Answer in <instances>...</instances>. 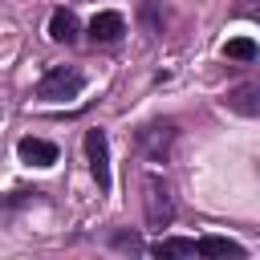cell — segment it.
Listing matches in <instances>:
<instances>
[{"instance_id":"obj_1","label":"cell","mask_w":260,"mask_h":260,"mask_svg":"<svg viewBox=\"0 0 260 260\" xmlns=\"http://www.w3.org/2000/svg\"><path fill=\"white\" fill-rule=\"evenodd\" d=\"M142 203H146V223H150V228H167V223L175 219L171 187H167L158 175H146V179H142Z\"/></svg>"},{"instance_id":"obj_2","label":"cell","mask_w":260,"mask_h":260,"mask_svg":"<svg viewBox=\"0 0 260 260\" xmlns=\"http://www.w3.org/2000/svg\"><path fill=\"white\" fill-rule=\"evenodd\" d=\"M81 73L77 69H65V65H53L41 81H37V98L41 102H65V98H77L81 93Z\"/></svg>"},{"instance_id":"obj_3","label":"cell","mask_w":260,"mask_h":260,"mask_svg":"<svg viewBox=\"0 0 260 260\" xmlns=\"http://www.w3.org/2000/svg\"><path fill=\"white\" fill-rule=\"evenodd\" d=\"M85 158H89V171L98 179V191H110V142H106V130H85Z\"/></svg>"},{"instance_id":"obj_4","label":"cell","mask_w":260,"mask_h":260,"mask_svg":"<svg viewBox=\"0 0 260 260\" xmlns=\"http://www.w3.org/2000/svg\"><path fill=\"white\" fill-rule=\"evenodd\" d=\"M171 142H175V122H146V126L138 130V146H142V154L154 158V162H162V158L171 154Z\"/></svg>"},{"instance_id":"obj_5","label":"cell","mask_w":260,"mask_h":260,"mask_svg":"<svg viewBox=\"0 0 260 260\" xmlns=\"http://www.w3.org/2000/svg\"><path fill=\"white\" fill-rule=\"evenodd\" d=\"M16 154H20V162H28V167H53L57 162V146L49 142V138H20L16 142Z\"/></svg>"},{"instance_id":"obj_6","label":"cell","mask_w":260,"mask_h":260,"mask_svg":"<svg viewBox=\"0 0 260 260\" xmlns=\"http://www.w3.org/2000/svg\"><path fill=\"white\" fill-rule=\"evenodd\" d=\"M122 32H126V20H122V12H114V8H106V12H98V16L89 20V37L102 41V45L118 41Z\"/></svg>"},{"instance_id":"obj_7","label":"cell","mask_w":260,"mask_h":260,"mask_svg":"<svg viewBox=\"0 0 260 260\" xmlns=\"http://www.w3.org/2000/svg\"><path fill=\"white\" fill-rule=\"evenodd\" d=\"M195 256H232V260H244V248L236 240H223V236H203V240H195Z\"/></svg>"},{"instance_id":"obj_8","label":"cell","mask_w":260,"mask_h":260,"mask_svg":"<svg viewBox=\"0 0 260 260\" xmlns=\"http://www.w3.org/2000/svg\"><path fill=\"white\" fill-rule=\"evenodd\" d=\"M49 37H53L57 45H73V41H77V16H73L69 8H57L53 20H49Z\"/></svg>"},{"instance_id":"obj_9","label":"cell","mask_w":260,"mask_h":260,"mask_svg":"<svg viewBox=\"0 0 260 260\" xmlns=\"http://www.w3.org/2000/svg\"><path fill=\"white\" fill-rule=\"evenodd\" d=\"M228 106H232V110H240V114H248V118H256V114H260V102H256V85H240V89H232Z\"/></svg>"},{"instance_id":"obj_10","label":"cell","mask_w":260,"mask_h":260,"mask_svg":"<svg viewBox=\"0 0 260 260\" xmlns=\"http://www.w3.org/2000/svg\"><path fill=\"white\" fill-rule=\"evenodd\" d=\"M256 53H260V49H256V41H252V37H232V41L223 45V57L244 61V65H248V61H256Z\"/></svg>"},{"instance_id":"obj_11","label":"cell","mask_w":260,"mask_h":260,"mask_svg":"<svg viewBox=\"0 0 260 260\" xmlns=\"http://www.w3.org/2000/svg\"><path fill=\"white\" fill-rule=\"evenodd\" d=\"M150 252L154 256H195V240H158Z\"/></svg>"},{"instance_id":"obj_12","label":"cell","mask_w":260,"mask_h":260,"mask_svg":"<svg viewBox=\"0 0 260 260\" xmlns=\"http://www.w3.org/2000/svg\"><path fill=\"white\" fill-rule=\"evenodd\" d=\"M37 195H41V191H28V187H20V191H12V195H4L0 203H4V207H24V203H32Z\"/></svg>"},{"instance_id":"obj_13","label":"cell","mask_w":260,"mask_h":260,"mask_svg":"<svg viewBox=\"0 0 260 260\" xmlns=\"http://www.w3.org/2000/svg\"><path fill=\"white\" fill-rule=\"evenodd\" d=\"M114 244H118V248H130V252H134V248H142V240H138V236H114Z\"/></svg>"}]
</instances>
